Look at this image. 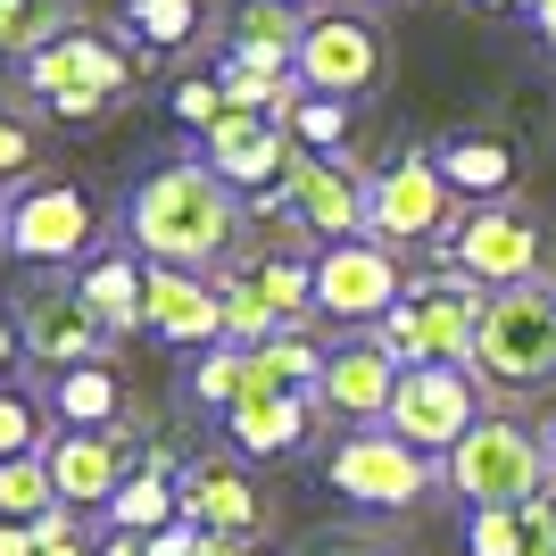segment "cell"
I'll list each match as a JSON object with an SVG mask.
<instances>
[{
  "mask_svg": "<svg viewBox=\"0 0 556 556\" xmlns=\"http://www.w3.org/2000/svg\"><path fill=\"white\" fill-rule=\"evenodd\" d=\"M125 232H134L141 266H191V275H208V266H225L241 250V191L208 159H166L134 184Z\"/></svg>",
  "mask_w": 556,
  "mask_h": 556,
  "instance_id": "1",
  "label": "cell"
},
{
  "mask_svg": "<svg viewBox=\"0 0 556 556\" xmlns=\"http://www.w3.org/2000/svg\"><path fill=\"white\" fill-rule=\"evenodd\" d=\"M490 291L441 250V266L424 282H407V300L374 325V341L391 349L399 366H473V332H482Z\"/></svg>",
  "mask_w": 556,
  "mask_h": 556,
  "instance_id": "2",
  "label": "cell"
},
{
  "mask_svg": "<svg viewBox=\"0 0 556 556\" xmlns=\"http://www.w3.org/2000/svg\"><path fill=\"white\" fill-rule=\"evenodd\" d=\"M134 75H141V50H116L109 34H92V25H67L59 42H42L25 59V84H34V100H42L59 125L109 116L116 100L134 92Z\"/></svg>",
  "mask_w": 556,
  "mask_h": 556,
  "instance_id": "3",
  "label": "cell"
},
{
  "mask_svg": "<svg viewBox=\"0 0 556 556\" xmlns=\"http://www.w3.org/2000/svg\"><path fill=\"white\" fill-rule=\"evenodd\" d=\"M473 382H498V391H548L556 382V282L490 291L482 332H473Z\"/></svg>",
  "mask_w": 556,
  "mask_h": 556,
  "instance_id": "4",
  "label": "cell"
},
{
  "mask_svg": "<svg viewBox=\"0 0 556 556\" xmlns=\"http://www.w3.org/2000/svg\"><path fill=\"white\" fill-rule=\"evenodd\" d=\"M441 482L457 490L465 507H523L532 490L556 482V465H548V441H540L532 424L482 416V424H473V432L441 457Z\"/></svg>",
  "mask_w": 556,
  "mask_h": 556,
  "instance_id": "5",
  "label": "cell"
},
{
  "mask_svg": "<svg viewBox=\"0 0 556 556\" xmlns=\"http://www.w3.org/2000/svg\"><path fill=\"white\" fill-rule=\"evenodd\" d=\"M366 232L391 250L416 241H448L457 232V184L441 175V150H399L382 175L366 184Z\"/></svg>",
  "mask_w": 556,
  "mask_h": 556,
  "instance_id": "6",
  "label": "cell"
},
{
  "mask_svg": "<svg viewBox=\"0 0 556 556\" xmlns=\"http://www.w3.org/2000/svg\"><path fill=\"white\" fill-rule=\"evenodd\" d=\"M325 482L341 490L349 507H416L424 490L441 482V457H424L416 441H399L391 424H357L325 457Z\"/></svg>",
  "mask_w": 556,
  "mask_h": 556,
  "instance_id": "7",
  "label": "cell"
},
{
  "mask_svg": "<svg viewBox=\"0 0 556 556\" xmlns=\"http://www.w3.org/2000/svg\"><path fill=\"white\" fill-rule=\"evenodd\" d=\"M307 92L325 100H374L382 75H391V50H382V25L357 17V9H316L300 34V59H291Z\"/></svg>",
  "mask_w": 556,
  "mask_h": 556,
  "instance_id": "8",
  "label": "cell"
},
{
  "mask_svg": "<svg viewBox=\"0 0 556 556\" xmlns=\"http://www.w3.org/2000/svg\"><path fill=\"white\" fill-rule=\"evenodd\" d=\"M399 300H407V266H399L391 241L357 232V241H325L316 250V316L357 332V325H382Z\"/></svg>",
  "mask_w": 556,
  "mask_h": 556,
  "instance_id": "9",
  "label": "cell"
},
{
  "mask_svg": "<svg viewBox=\"0 0 556 556\" xmlns=\"http://www.w3.org/2000/svg\"><path fill=\"white\" fill-rule=\"evenodd\" d=\"M382 424H391L399 441H416L424 457H448L482 424V382H473V366H407Z\"/></svg>",
  "mask_w": 556,
  "mask_h": 556,
  "instance_id": "10",
  "label": "cell"
},
{
  "mask_svg": "<svg viewBox=\"0 0 556 556\" xmlns=\"http://www.w3.org/2000/svg\"><path fill=\"white\" fill-rule=\"evenodd\" d=\"M441 250L457 257V266L482 282V291L540 282V266H548V241H540V225H532L523 208H507V200H482V208H465V216H457V232H448Z\"/></svg>",
  "mask_w": 556,
  "mask_h": 556,
  "instance_id": "11",
  "label": "cell"
},
{
  "mask_svg": "<svg viewBox=\"0 0 556 556\" xmlns=\"http://www.w3.org/2000/svg\"><path fill=\"white\" fill-rule=\"evenodd\" d=\"M366 166L349 150H300L291 175H282V200H291V225L316 232V241H357L366 232Z\"/></svg>",
  "mask_w": 556,
  "mask_h": 556,
  "instance_id": "12",
  "label": "cell"
},
{
  "mask_svg": "<svg viewBox=\"0 0 556 556\" xmlns=\"http://www.w3.org/2000/svg\"><path fill=\"white\" fill-rule=\"evenodd\" d=\"M17 341H25V357H34V366L67 374V366H92L116 332L84 307V291H75V282H34V291L17 300Z\"/></svg>",
  "mask_w": 556,
  "mask_h": 556,
  "instance_id": "13",
  "label": "cell"
},
{
  "mask_svg": "<svg viewBox=\"0 0 556 556\" xmlns=\"http://www.w3.org/2000/svg\"><path fill=\"white\" fill-rule=\"evenodd\" d=\"M200 159H208L232 191H250V200H257V191H275L282 175H291L300 141H291V125L266 116V109H225L208 134H200Z\"/></svg>",
  "mask_w": 556,
  "mask_h": 556,
  "instance_id": "14",
  "label": "cell"
},
{
  "mask_svg": "<svg viewBox=\"0 0 556 556\" xmlns=\"http://www.w3.org/2000/svg\"><path fill=\"white\" fill-rule=\"evenodd\" d=\"M0 250L34 257V266H67V257H84V250H92V200H84L75 184H17Z\"/></svg>",
  "mask_w": 556,
  "mask_h": 556,
  "instance_id": "15",
  "label": "cell"
},
{
  "mask_svg": "<svg viewBox=\"0 0 556 556\" xmlns=\"http://www.w3.org/2000/svg\"><path fill=\"white\" fill-rule=\"evenodd\" d=\"M399 374H407V366H399V357L374 341V332H349L341 349H325V374H316V391H307V399L357 432V424H382V416H391Z\"/></svg>",
  "mask_w": 556,
  "mask_h": 556,
  "instance_id": "16",
  "label": "cell"
},
{
  "mask_svg": "<svg viewBox=\"0 0 556 556\" xmlns=\"http://www.w3.org/2000/svg\"><path fill=\"white\" fill-rule=\"evenodd\" d=\"M42 457H50V482H59L67 507H109L125 490V473H134V432L125 424H109V432H59Z\"/></svg>",
  "mask_w": 556,
  "mask_h": 556,
  "instance_id": "17",
  "label": "cell"
},
{
  "mask_svg": "<svg viewBox=\"0 0 556 556\" xmlns=\"http://www.w3.org/2000/svg\"><path fill=\"white\" fill-rule=\"evenodd\" d=\"M175 498H184V523H200V532L216 540H257V523H266V498H257V482L241 473V465H184L175 473Z\"/></svg>",
  "mask_w": 556,
  "mask_h": 556,
  "instance_id": "18",
  "label": "cell"
},
{
  "mask_svg": "<svg viewBox=\"0 0 556 556\" xmlns=\"http://www.w3.org/2000/svg\"><path fill=\"white\" fill-rule=\"evenodd\" d=\"M150 332L175 349H216L225 341V300H216L208 275H191V266H150Z\"/></svg>",
  "mask_w": 556,
  "mask_h": 556,
  "instance_id": "19",
  "label": "cell"
},
{
  "mask_svg": "<svg viewBox=\"0 0 556 556\" xmlns=\"http://www.w3.org/2000/svg\"><path fill=\"white\" fill-rule=\"evenodd\" d=\"M216 25H225V59H241V67H266V75H291V59H300V34H307V17L291 9V0H232Z\"/></svg>",
  "mask_w": 556,
  "mask_h": 556,
  "instance_id": "20",
  "label": "cell"
},
{
  "mask_svg": "<svg viewBox=\"0 0 556 556\" xmlns=\"http://www.w3.org/2000/svg\"><path fill=\"white\" fill-rule=\"evenodd\" d=\"M307 416H316V399L307 391H241L225 407V441L241 457H291L307 441Z\"/></svg>",
  "mask_w": 556,
  "mask_h": 556,
  "instance_id": "21",
  "label": "cell"
},
{
  "mask_svg": "<svg viewBox=\"0 0 556 556\" xmlns=\"http://www.w3.org/2000/svg\"><path fill=\"white\" fill-rule=\"evenodd\" d=\"M75 291H84V307H92L109 332H141L150 325V266H141L134 250H109V257H92L84 275H75Z\"/></svg>",
  "mask_w": 556,
  "mask_h": 556,
  "instance_id": "22",
  "label": "cell"
},
{
  "mask_svg": "<svg viewBox=\"0 0 556 556\" xmlns=\"http://www.w3.org/2000/svg\"><path fill=\"white\" fill-rule=\"evenodd\" d=\"M50 407L67 432H109V424H125V382H116L109 357H92V366H67L50 382Z\"/></svg>",
  "mask_w": 556,
  "mask_h": 556,
  "instance_id": "23",
  "label": "cell"
},
{
  "mask_svg": "<svg viewBox=\"0 0 556 556\" xmlns=\"http://www.w3.org/2000/svg\"><path fill=\"white\" fill-rule=\"evenodd\" d=\"M441 175L482 208V200H507V184H515V150L498 134H457V141H441Z\"/></svg>",
  "mask_w": 556,
  "mask_h": 556,
  "instance_id": "24",
  "label": "cell"
},
{
  "mask_svg": "<svg viewBox=\"0 0 556 556\" xmlns=\"http://www.w3.org/2000/svg\"><path fill=\"white\" fill-rule=\"evenodd\" d=\"M100 515H109V532H134V540L166 532V523H184L175 473H150V465H134V473H125V490H116V498H109Z\"/></svg>",
  "mask_w": 556,
  "mask_h": 556,
  "instance_id": "25",
  "label": "cell"
},
{
  "mask_svg": "<svg viewBox=\"0 0 556 556\" xmlns=\"http://www.w3.org/2000/svg\"><path fill=\"white\" fill-rule=\"evenodd\" d=\"M316 374H325V341L307 332H275L250 349V391H316Z\"/></svg>",
  "mask_w": 556,
  "mask_h": 556,
  "instance_id": "26",
  "label": "cell"
},
{
  "mask_svg": "<svg viewBox=\"0 0 556 556\" xmlns=\"http://www.w3.org/2000/svg\"><path fill=\"white\" fill-rule=\"evenodd\" d=\"M216 300H225V341H232V349H257V341H275V332H282V316L257 300V282L241 275L232 257L216 266Z\"/></svg>",
  "mask_w": 556,
  "mask_h": 556,
  "instance_id": "27",
  "label": "cell"
},
{
  "mask_svg": "<svg viewBox=\"0 0 556 556\" xmlns=\"http://www.w3.org/2000/svg\"><path fill=\"white\" fill-rule=\"evenodd\" d=\"M75 17V0H0V59H34L42 42H59Z\"/></svg>",
  "mask_w": 556,
  "mask_h": 556,
  "instance_id": "28",
  "label": "cell"
},
{
  "mask_svg": "<svg viewBox=\"0 0 556 556\" xmlns=\"http://www.w3.org/2000/svg\"><path fill=\"white\" fill-rule=\"evenodd\" d=\"M50 507H67V498L50 482L42 448H34V457H0V515H9V523H34V515H50Z\"/></svg>",
  "mask_w": 556,
  "mask_h": 556,
  "instance_id": "29",
  "label": "cell"
},
{
  "mask_svg": "<svg viewBox=\"0 0 556 556\" xmlns=\"http://www.w3.org/2000/svg\"><path fill=\"white\" fill-rule=\"evenodd\" d=\"M125 34L141 50H184L200 34V0H125Z\"/></svg>",
  "mask_w": 556,
  "mask_h": 556,
  "instance_id": "30",
  "label": "cell"
},
{
  "mask_svg": "<svg viewBox=\"0 0 556 556\" xmlns=\"http://www.w3.org/2000/svg\"><path fill=\"white\" fill-rule=\"evenodd\" d=\"M241 391H250V349H232V341L200 349V366H191V399H200V407H232Z\"/></svg>",
  "mask_w": 556,
  "mask_h": 556,
  "instance_id": "31",
  "label": "cell"
},
{
  "mask_svg": "<svg viewBox=\"0 0 556 556\" xmlns=\"http://www.w3.org/2000/svg\"><path fill=\"white\" fill-rule=\"evenodd\" d=\"M291 141H300V150H349V100L307 92L300 109H291Z\"/></svg>",
  "mask_w": 556,
  "mask_h": 556,
  "instance_id": "32",
  "label": "cell"
},
{
  "mask_svg": "<svg viewBox=\"0 0 556 556\" xmlns=\"http://www.w3.org/2000/svg\"><path fill=\"white\" fill-rule=\"evenodd\" d=\"M465 548H473V556H515V548H523V507H473Z\"/></svg>",
  "mask_w": 556,
  "mask_h": 556,
  "instance_id": "33",
  "label": "cell"
},
{
  "mask_svg": "<svg viewBox=\"0 0 556 556\" xmlns=\"http://www.w3.org/2000/svg\"><path fill=\"white\" fill-rule=\"evenodd\" d=\"M34 448H50L42 441V407L25 391H0V457H34Z\"/></svg>",
  "mask_w": 556,
  "mask_h": 556,
  "instance_id": "34",
  "label": "cell"
},
{
  "mask_svg": "<svg viewBox=\"0 0 556 556\" xmlns=\"http://www.w3.org/2000/svg\"><path fill=\"white\" fill-rule=\"evenodd\" d=\"M166 100H175V116H184L191 134H208L216 116H225V84H216V75H184V84H175Z\"/></svg>",
  "mask_w": 556,
  "mask_h": 556,
  "instance_id": "35",
  "label": "cell"
},
{
  "mask_svg": "<svg viewBox=\"0 0 556 556\" xmlns=\"http://www.w3.org/2000/svg\"><path fill=\"white\" fill-rule=\"evenodd\" d=\"M515 556H556V482L523 498V548Z\"/></svg>",
  "mask_w": 556,
  "mask_h": 556,
  "instance_id": "36",
  "label": "cell"
},
{
  "mask_svg": "<svg viewBox=\"0 0 556 556\" xmlns=\"http://www.w3.org/2000/svg\"><path fill=\"white\" fill-rule=\"evenodd\" d=\"M25 166H34V134H25L17 116H0V184H17Z\"/></svg>",
  "mask_w": 556,
  "mask_h": 556,
  "instance_id": "37",
  "label": "cell"
},
{
  "mask_svg": "<svg viewBox=\"0 0 556 556\" xmlns=\"http://www.w3.org/2000/svg\"><path fill=\"white\" fill-rule=\"evenodd\" d=\"M0 556H42V540H34V523H9V515H0Z\"/></svg>",
  "mask_w": 556,
  "mask_h": 556,
  "instance_id": "38",
  "label": "cell"
},
{
  "mask_svg": "<svg viewBox=\"0 0 556 556\" xmlns=\"http://www.w3.org/2000/svg\"><path fill=\"white\" fill-rule=\"evenodd\" d=\"M300 556H374V548H357V540H307Z\"/></svg>",
  "mask_w": 556,
  "mask_h": 556,
  "instance_id": "39",
  "label": "cell"
},
{
  "mask_svg": "<svg viewBox=\"0 0 556 556\" xmlns=\"http://www.w3.org/2000/svg\"><path fill=\"white\" fill-rule=\"evenodd\" d=\"M17 349H25V341H17V325H9V316H0V374L17 366Z\"/></svg>",
  "mask_w": 556,
  "mask_h": 556,
  "instance_id": "40",
  "label": "cell"
},
{
  "mask_svg": "<svg viewBox=\"0 0 556 556\" xmlns=\"http://www.w3.org/2000/svg\"><path fill=\"white\" fill-rule=\"evenodd\" d=\"M100 556H150V548H141L134 532H109V548H100Z\"/></svg>",
  "mask_w": 556,
  "mask_h": 556,
  "instance_id": "41",
  "label": "cell"
},
{
  "mask_svg": "<svg viewBox=\"0 0 556 556\" xmlns=\"http://www.w3.org/2000/svg\"><path fill=\"white\" fill-rule=\"evenodd\" d=\"M216 556H266V540H216Z\"/></svg>",
  "mask_w": 556,
  "mask_h": 556,
  "instance_id": "42",
  "label": "cell"
},
{
  "mask_svg": "<svg viewBox=\"0 0 556 556\" xmlns=\"http://www.w3.org/2000/svg\"><path fill=\"white\" fill-rule=\"evenodd\" d=\"M532 17H540V42H548V50H556V0H540Z\"/></svg>",
  "mask_w": 556,
  "mask_h": 556,
  "instance_id": "43",
  "label": "cell"
},
{
  "mask_svg": "<svg viewBox=\"0 0 556 556\" xmlns=\"http://www.w3.org/2000/svg\"><path fill=\"white\" fill-rule=\"evenodd\" d=\"M42 556H100V548H84V540H59V548H42Z\"/></svg>",
  "mask_w": 556,
  "mask_h": 556,
  "instance_id": "44",
  "label": "cell"
},
{
  "mask_svg": "<svg viewBox=\"0 0 556 556\" xmlns=\"http://www.w3.org/2000/svg\"><path fill=\"white\" fill-rule=\"evenodd\" d=\"M482 9H540V0H482Z\"/></svg>",
  "mask_w": 556,
  "mask_h": 556,
  "instance_id": "45",
  "label": "cell"
},
{
  "mask_svg": "<svg viewBox=\"0 0 556 556\" xmlns=\"http://www.w3.org/2000/svg\"><path fill=\"white\" fill-rule=\"evenodd\" d=\"M548 465H556V424H548Z\"/></svg>",
  "mask_w": 556,
  "mask_h": 556,
  "instance_id": "46",
  "label": "cell"
},
{
  "mask_svg": "<svg viewBox=\"0 0 556 556\" xmlns=\"http://www.w3.org/2000/svg\"><path fill=\"white\" fill-rule=\"evenodd\" d=\"M291 9H316V0H291Z\"/></svg>",
  "mask_w": 556,
  "mask_h": 556,
  "instance_id": "47",
  "label": "cell"
},
{
  "mask_svg": "<svg viewBox=\"0 0 556 556\" xmlns=\"http://www.w3.org/2000/svg\"><path fill=\"white\" fill-rule=\"evenodd\" d=\"M0 232H9V208H0Z\"/></svg>",
  "mask_w": 556,
  "mask_h": 556,
  "instance_id": "48",
  "label": "cell"
},
{
  "mask_svg": "<svg viewBox=\"0 0 556 556\" xmlns=\"http://www.w3.org/2000/svg\"><path fill=\"white\" fill-rule=\"evenodd\" d=\"M374 556H391V548H374Z\"/></svg>",
  "mask_w": 556,
  "mask_h": 556,
  "instance_id": "49",
  "label": "cell"
}]
</instances>
